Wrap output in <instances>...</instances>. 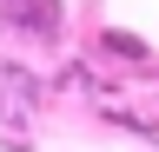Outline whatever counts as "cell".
<instances>
[{"label": "cell", "instance_id": "obj_1", "mask_svg": "<svg viewBox=\"0 0 159 152\" xmlns=\"http://www.w3.org/2000/svg\"><path fill=\"white\" fill-rule=\"evenodd\" d=\"M0 13H7L20 33H40V40L60 33V0H0Z\"/></svg>", "mask_w": 159, "mask_h": 152}, {"label": "cell", "instance_id": "obj_2", "mask_svg": "<svg viewBox=\"0 0 159 152\" xmlns=\"http://www.w3.org/2000/svg\"><path fill=\"white\" fill-rule=\"evenodd\" d=\"M33 73H20V66H7V60H0V119H20V112H27L33 106Z\"/></svg>", "mask_w": 159, "mask_h": 152}]
</instances>
